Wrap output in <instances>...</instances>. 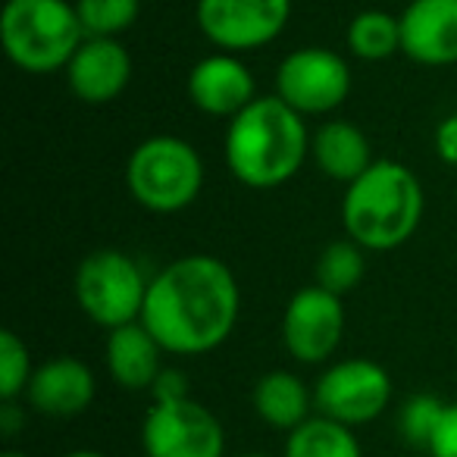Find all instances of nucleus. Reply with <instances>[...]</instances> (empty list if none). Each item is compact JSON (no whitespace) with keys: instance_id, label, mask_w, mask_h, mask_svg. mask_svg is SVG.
Masks as SVG:
<instances>
[{"instance_id":"nucleus-1","label":"nucleus","mask_w":457,"mask_h":457,"mask_svg":"<svg viewBox=\"0 0 457 457\" xmlns=\"http://www.w3.org/2000/svg\"><path fill=\"white\" fill-rule=\"evenodd\" d=\"M242 292L236 273L210 254H188L163 267L147 286L141 323L166 354H207L236 329Z\"/></svg>"},{"instance_id":"nucleus-2","label":"nucleus","mask_w":457,"mask_h":457,"mask_svg":"<svg viewBox=\"0 0 457 457\" xmlns=\"http://www.w3.org/2000/svg\"><path fill=\"white\" fill-rule=\"evenodd\" d=\"M311 157L304 116L279 95L254 97L226 129V163L242 185L257 191L292 182Z\"/></svg>"},{"instance_id":"nucleus-3","label":"nucleus","mask_w":457,"mask_h":457,"mask_svg":"<svg viewBox=\"0 0 457 457\" xmlns=\"http://www.w3.org/2000/svg\"><path fill=\"white\" fill-rule=\"evenodd\" d=\"M423 185L398 160H376L345 188L342 226L363 251L401 248L423 220Z\"/></svg>"},{"instance_id":"nucleus-4","label":"nucleus","mask_w":457,"mask_h":457,"mask_svg":"<svg viewBox=\"0 0 457 457\" xmlns=\"http://www.w3.org/2000/svg\"><path fill=\"white\" fill-rule=\"evenodd\" d=\"M0 41L10 63L41 76L70 66L85 41V29L70 0H7L0 16Z\"/></svg>"},{"instance_id":"nucleus-5","label":"nucleus","mask_w":457,"mask_h":457,"mask_svg":"<svg viewBox=\"0 0 457 457\" xmlns=\"http://www.w3.org/2000/svg\"><path fill=\"white\" fill-rule=\"evenodd\" d=\"M132 197L151 213H179L204 188V160L185 138L154 135L141 141L126 163Z\"/></svg>"},{"instance_id":"nucleus-6","label":"nucleus","mask_w":457,"mask_h":457,"mask_svg":"<svg viewBox=\"0 0 457 457\" xmlns=\"http://www.w3.org/2000/svg\"><path fill=\"white\" fill-rule=\"evenodd\" d=\"M147 279L135 257L116 248L91 251L76 270L72 292L82 313L101 329H120L126 323H138L147 298Z\"/></svg>"},{"instance_id":"nucleus-7","label":"nucleus","mask_w":457,"mask_h":457,"mask_svg":"<svg viewBox=\"0 0 457 457\" xmlns=\"http://www.w3.org/2000/svg\"><path fill=\"white\" fill-rule=\"evenodd\" d=\"M392 401V376L367 357H348L326 370L313 386V407L320 417L345 426L376 420Z\"/></svg>"},{"instance_id":"nucleus-8","label":"nucleus","mask_w":457,"mask_h":457,"mask_svg":"<svg viewBox=\"0 0 457 457\" xmlns=\"http://www.w3.org/2000/svg\"><path fill=\"white\" fill-rule=\"evenodd\" d=\"M276 95L301 116L332 113L351 95L348 60L326 47L292 51L276 70Z\"/></svg>"},{"instance_id":"nucleus-9","label":"nucleus","mask_w":457,"mask_h":457,"mask_svg":"<svg viewBox=\"0 0 457 457\" xmlns=\"http://www.w3.org/2000/svg\"><path fill=\"white\" fill-rule=\"evenodd\" d=\"M195 16L210 45L242 54L279 38L292 16V0H197Z\"/></svg>"},{"instance_id":"nucleus-10","label":"nucleus","mask_w":457,"mask_h":457,"mask_svg":"<svg viewBox=\"0 0 457 457\" xmlns=\"http://www.w3.org/2000/svg\"><path fill=\"white\" fill-rule=\"evenodd\" d=\"M141 448L147 457H222L226 429L213 411L191 398L151 404L141 423Z\"/></svg>"},{"instance_id":"nucleus-11","label":"nucleus","mask_w":457,"mask_h":457,"mask_svg":"<svg viewBox=\"0 0 457 457\" xmlns=\"http://www.w3.org/2000/svg\"><path fill=\"white\" fill-rule=\"evenodd\" d=\"M345 336V304L323 286H307L292 295L282 317V342L298 363H323L336 354Z\"/></svg>"},{"instance_id":"nucleus-12","label":"nucleus","mask_w":457,"mask_h":457,"mask_svg":"<svg viewBox=\"0 0 457 457\" xmlns=\"http://www.w3.org/2000/svg\"><path fill=\"white\" fill-rule=\"evenodd\" d=\"M257 85L254 72L236 54H213L191 66L188 72V101L195 110L216 120H236L248 104H254Z\"/></svg>"},{"instance_id":"nucleus-13","label":"nucleus","mask_w":457,"mask_h":457,"mask_svg":"<svg viewBox=\"0 0 457 457\" xmlns=\"http://www.w3.org/2000/svg\"><path fill=\"white\" fill-rule=\"evenodd\" d=\"M401 20V54L420 66L457 63V0H411Z\"/></svg>"},{"instance_id":"nucleus-14","label":"nucleus","mask_w":457,"mask_h":457,"mask_svg":"<svg viewBox=\"0 0 457 457\" xmlns=\"http://www.w3.org/2000/svg\"><path fill=\"white\" fill-rule=\"evenodd\" d=\"M132 57L120 38H85L66 66V85L82 104L101 107L126 91Z\"/></svg>"},{"instance_id":"nucleus-15","label":"nucleus","mask_w":457,"mask_h":457,"mask_svg":"<svg viewBox=\"0 0 457 457\" xmlns=\"http://www.w3.org/2000/svg\"><path fill=\"white\" fill-rule=\"evenodd\" d=\"M97 392L95 373L88 363L76 361V357H54V361L41 363L32 373V382L26 388L29 407L45 417H79L91 407Z\"/></svg>"},{"instance_id":"nucleus-16","label":"nucleus","mask_w":457,"mask_h":457,"mask_svg":"<svg viewBox=\"0 0 457 457\" xmlns=\"http://www.w3.org/2000/svg\"><path fill=\"white\" fill-rule=\"evenodd\" d=\"M160 357L163 348L145 329V323H126L120 329H110L107 336V370L113 382L129 392H151L160 376Z\"/></svg>"},{"instance_id":"nucleus-17","label":"nucleus","mask_w":457,"mask_h":457,"mask_svg":"<svg viewBox=\"0 0 457 457\" xmlns=\"http://www.w3.org/2000/svg\"><path fill=\"white\" fill-rule=\"evenodd\" d=\"M311 157L323 176L351 185L361 179L373 160V147L361 126L348 120H329L311 135Z\"/></svg>"},{"instance_id":"nucleus-18","label":"nucleus","mask_w":457,"mask_h":457,"mask_svg":"<svg viewBox=\"0 0 457 457\" xmlns=\"http://www.w3.org/2000/svg\"><path fill=\"white\" fill-rule=\"evenodd\" d=\"M251 401H254V411L263 423L273 429L292 432L304 420H311L313 392H307L301 376H295L292 370H270L257 379Z\"/></svg>"},{"instance_id":"nucleus-19","label":"nucleus","mask_w":457,"mask_h":457,"mask_svg":"<svg viewBox=\"0 0 457 457\" xmlns=\"http://www.w3.org/2000/svg\"><path fill=\"white\" fill-rule=\"evenodd\" d=\"M286 457H363L361 442L351 426L336 423L329 417H311L288 432Z\"/></svg>"},{"instance_id":"nucleus-20","label":"nucleus","mask_w":457,"mask_h":457,"mask_svg":"<svg viewBox=\"0 0 457 457\" xmlns=\"http://www.w3.org/2000/svg\"><path fill=\"white\" fill-rule=\"evenodd\" d=\"M348 51L357 60L382 63L401 54V20L382 10H363L348 26Z\"/></svg>"},{"instance_id":"nucleus-21","label":"nucleus","mask_w":457,"mask_h":457,"mask_svg":"<svg viewBox=\"0 0 457 457\" xmlns=\"http://www.w3.org/2000/svg\"><path fill=\"white\" fill-rule=\"evenodd\" d=\"M363 273H367V261H363V248L351 238H342V242H332L320 251L317 257V286H323L326 292L345 298L348 292H354L363 282Z\"/></svg>"},{"instance_id":"nucleus-22","label":"nucleus","mask_w":457,"mask_h":457,"mask_svg":"<svg viewBox=\"0 0 457 457\" xmlns=\"http://www.w3.org/2000/svg\"><path fill=\"white\" fill-rule=\"evenodd\" d=\"M141 0H76L85 38H120L135 26Z\"/></svg>"},{"instance_id":"nucleus-23","label":"nucleus","mask_w":457,"mask_h":457,"mask_svg":"<svg viewBox=\"0 0 457 457\" xmlns=\"http://www.w3.org/2000/svg\"><path fill=\"white\" fill-rule=\"evenodd\" d=\"M448 407V401L436 398V395H411V398L401 404L398 411V432L411 448L429 451V442L436 436L438 423H442V413Z\"/></svg>"},{"instance_id":"nucleus-24","label":"nucleus","mask_w":457,"mask_h":457,"mask_svg":"<svg viewBox=\"0 0 457 457\" xmlns=\"http://www.w3.org/2000/svg\"><path fill=\"white\" fill-rule=\"evenodd\" d=\"M32 357L13 329L0 332V398L16 401L32 382Z\"/></svg>"},{"instance_id":"nucleus-25","label":"nucleus","mask_w":457,"mask_h":457,"mask_svg":"<svg viewBox=\"0 0 457 457\" xmlns=\"http://www.w3.org/2000/svg\"><path fill=\"white\" fill-rule=\"evenodd\" d=\"M426 454L429 457H457V404L445 407L442 423H438Z\"/></svg>"},{"instance_id":"nucleus-26","label":"nucleus","mask_w":457,"mask_h":457,"mask_svg":"<svg viewBox=\"0 0 457 457\" xmlns=\"http://www.w3.org/2000/svg\"><path fill=\"white\" fill-rule=\"evenodd\" d=\"M154 404H170V401H185L191 398L188 379H185L182 370H160L157 382L151 386Z\"/></svg>"},{"instance_id":"nucleus-27","label":"nucleus","mask_w":457,"mask_h":457,"mask_svg":"<svg viewBox=\"0 0 457 457\" xmlns=\"http://www.w3.org/2000/svg\"><path fill=\"white\" fill-rule=\"evenodd\" d=\"M436 151L442 157V163L457 166V113L445 116L436 129Z\"/></svg>"},{"instance_id":"nucleus-28","label":"nucleus","mask_w":457,"mask_h":457,"mask_svg":"<svg viewBox=\"0 0 457 457\" xmlns=\"http://www.w3.org/2000/svg\"><path fill=\"white\" fill-rule=\"evenodd\" d=\"M22 420H26V413L20 411L16 401H4V404H0V429H4V436H16Z\"/></svg>"},{"instance_id":"nucleus-29","label":"nucleus","mask_w":457,"mask_h":457,"mask_svg":"<svg viewBox=\"0 0 457 457\" xmlns=\"http://www.w3.org/2000/svg\"><path fill=\"white\" fill-rule=\"evenodd\" d=\"M66 457H107V454H101V451H72V454H66Z\"/></svg>"},{"instance_id":"nucleus-30","label":"nucleus","mask_w":457,"mask_h":457,"mask_svg":"<svg viewBox=\"0 0 457 457\" xmlns=\"http://www.w3.org/2000/svg\"><path fill=\"white\" fill-rule=\"evenodd\" d=\"M0 457H29V454H22V451H4Z\"/></svg>"},{"instance_id":"nucleus-31","label":"nucleus","mask_w":457,"mask_h":457,"mask_svg":"<svg viewBox=\"0 0 457 457\" xmlns=\"http://www.w3.org/2000/svg\"><path fill=\"white\" fill-rule=\"evenodd\" d=\"M238 457H267V454H238Z\"/></svg>"}]
</instances>
